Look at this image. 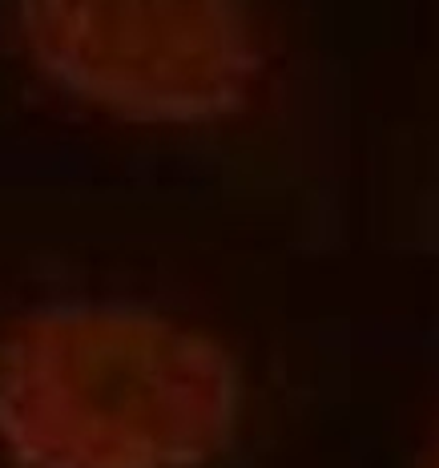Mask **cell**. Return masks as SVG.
<instances>
[{"instance_id": "6da1fadb", "label": "cell", "mask_w": 439, "mask_h": 468, "mask_svg": "<svg viewBox=\"0 0 439 468\" xmlns=\"http://www.w3.org/2000/svg\"><path fill=\"white\" fill-rule=\"evenodd\" d=\"M238 416L234 356L158 311L69 303L0 335L8 468H206Z\"/></svg>"}, {"instance_id": "7a4b0ae2", "label": "cell", "mask_w": 439, "mask_h": 468, "mask_svg": "<svg viewBox=\"0 0 439 468\" xmlns=\"http://www.w3.org/2000/svg\"><path fill=\"white\" fill-rule=\"evenodd\" d=\"M33 61L138 122H206L246 97L258 57L238 0H16Z\"/></svg>"}, {"instance_id": "3957f363", "label": "cell", "mask_w": 439, "mask_h": 468, "mask_svg": "<svg viewBox=\"0 0 439 468\" xmlns=\"http://www.w3.org/2000/svg\"><path fill=\"white\" fill-rule=\"evenodd\" d=\"M435 468H439V456H435Z\"/></svg>"}]
</instances>
